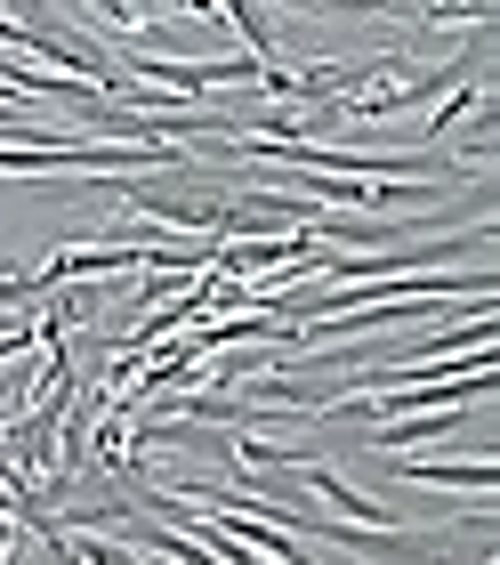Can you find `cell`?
Masks as SVG:
<instances>
[{"label":"cell","mask_w":500,"mask_h":565,"mask_svg":"<svg viewBox=\"0 0 500 565\" xmlns=\"http://www.w3.org/2000/svg\"><path fill=\"white\" fill-rule=\"evenodd\" d=\"M387 469H396L404 484H453V493H492V484H500V460L492 452H477V460H419L404 445V452H387Z\"/></svg>","instance_id":"obj_2"},{"label":"cell","mask_w":500,"mask_h":565,"mask_svg":"<svg viewBox=\"0 0 500 565\" xmlns=\"http://www.w3.org/2000/svg\"><path fill=\"white\" fill-rule=\"evenodd\" d=\"M299 484H307V493H323V509H331V518H348V525H372V533H387V525H404V518H396V509H387V501H372V493H355V484L339 477L331 460H315V452H299Z\"/></svg>","instance_id":"obj_1"}]
</instances>
